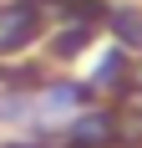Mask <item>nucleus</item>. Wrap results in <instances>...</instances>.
<instances>
[{
	"label": "nucleus",
	"mask_w": 142,
	"mask_h": 148,
	"mask_svg": "<svg viewBox=\"0 0 142 148\" xmlns=\"http://www.w3.org/2000/svg\"><path fill=\"white\" fill-rule=\"evenodd\" d=\"M91 102V92L81 87V82H51V87H46V107H71V112H76V107H86Z\"/></svg>",
	"instance_id": "obj_6"
},
{
	"label": "nucleus",
	"mask_w": 142,
	"mask_h": 148,
	"mask_svg": "<svg viewBox=\"0 0 142 148\" xmlns=\"http://www.w3.org/2000/svg\"><path fill=\"white\" fill-rule=\"evenodd\" d=\"M5 148H30V143H5Z\"/></svg>",
	"instance_id": "obj_8"
},
{
	"label": "nucleus",
	"mask_w": 142,
	"mask_h": 148,
	"mask_svg": "<svg viewBox=\"0 0 142 148\" xmlns=\"http://www.w3.org/2000/svg\"><path fill=\"white\" fill-rule=\"evenodd\" d=\"M127 77H132V51L127 46H117V51H107L101 56V66L91 72V87H127Z\"/></svg>",
	"instance_id": "obj_4"
},
{
	"label": "nucleus",
	"mask_w": 142,
	"mask_h": 148,
	"mask_svg": "<svg viewBox=\"0 0 142 148\" xmlns=\"http://www.w3.org/2000/svg\"><path fill=\"white\" fill-rule=\"evenodd\" d=\"M86 41H91V21H76V26H61L51 36V56H81Z\"/></svg>",
	"instance_id": "obj_5"
},
{
	"label": "nucleus",
	"mask_w": 142,
	"mask_h": 148,
	"mask_svg": "<svg viewBox=\"0 0 142 148\" xmlns=\"http://www.w3.org/2000/svg\"><path fill=\"white\" fill-rule=\"evenodd\" d=\"M107 31H112V41H122L127 51H142V10H132L127 0L122 5H107Z\"/></svg>",
	"instance_id": "obj_3"
},
{
	"label": "nucleus",
	"mask_w": 142,
	"mask_h": 148,
	"mask_svg": "<svg viewBox=\"0 0 142 148\" xmlns=\"http://www.w3.org/2000/svg\"><path fill=\"white\" fill-rule=\"evenodd\" d=\"M41 5H66V0H41Z\"/></svg>",
	"instance_id": "obj_7"
},
{
	"label": "nucleus",
	"mask_w": 142,
	"mask_h": 148,
	"mask_svg": "<svg viewBox=\"0 0 142 148\" xmlns=\"http://www.w3.org/2000/svg\"><path fill=\"white\" fill-rule=\"evenodd\" d=\"M41 5H30V0H10V5H0V56H15V51H26L30 41H41Z\"/></svg>",
	"instance_id": "obj_1"
},
{
	"label": "nucleus",
	"mask_w": 142,
	"mask_h": 148,
	"mask_svg": "<svg viewBox=\"0 0 142 148\" xmlns=\"http://www.w3.org/2000/svg\"><path fill=\"white\" fill-rule=\"evenodd\" d=\"M117 143V112H76L66 128V148H112Z\"/></svg>",
	"instance_id": "obj_2"
}]
</instances>
